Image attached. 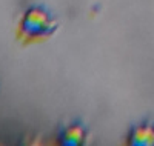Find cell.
<instances>
[{"label": "cell", "mask_w": 154, "mask_h": 146, "mask_svg": "<svg viewBox=\"0 0 154 146\" xmlns=\"http://www.w3.org/2000/svg\"><path fill=\"white\" fill-rule=\"evenodd\" d=\"M59 29V20L43 5H29L16 25V40L22 46H32L49 40Z\"/></svg>", "instance_id": "6da1fadb"}, {"label": "cell", "mask_w": 154, "mask_h": 146, "mask_svg": "<svg viewBox=\"0 0 154 146\" xmlns=\"http://www.w3.org/2000/svg\"><path fill=\"white\" fill-rule=\"evenodd\" d=\"M131 146H152L154 144V122H143L136 125L126 140Z\"/></svg>", "instance_id": "3957f363"}, {"label": "cell", "mask_w": 154, "mask_h": 146, "mask_svg": "<svg viewBox=\"0 0 154 146\" xmlns=\"http://www.w3.org/2000/svg\"><path fill=\"white\" fill-rule=\"evenodd\" d=\"M86 140V128L82 122H72L59 132V143L63 146H80Z\"/></svg>", "instance_id": "7a4b0ae2"}]
</instances>
